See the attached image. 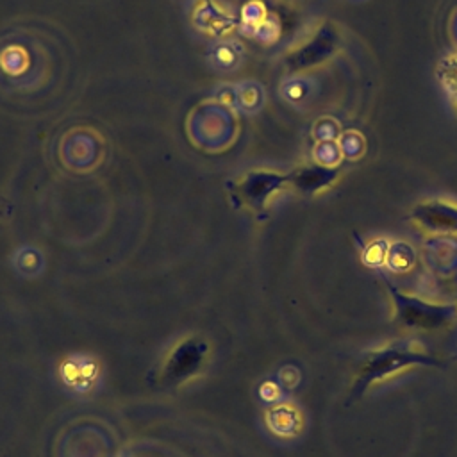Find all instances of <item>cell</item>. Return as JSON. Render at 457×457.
<instances>
[{
    "label": "cell",
    "mask_w": 457,
    "mask_h": 457,
    "mask_svg": "<svg viewBox=\"0 0 457 457\" xmlns=\"http://www.w3.org/2000/svg\"><path fill=\"white\" fill-rule=\"evenodd\" d=\"M343 46V36L332 21H323L316 32L284 55V68L289 75L312 70L330 61Z\"/></svg>",
    "instance_id": "3"
},
{
    "label": "cell",
    "mask_w": 457,
    "mask_h": 457,
    "mask_svg": "<svg viewBox=\"0 0 457 457\" xmlns=\"http://www.w3.org/2000/svg\"><path fill=\"white\" fill-rule=\"evenodd\" d=\"M387 250H389V246L384 241H375L364 252V261L373 266L384 264L387 261Z\"/></svg>",
    "instance_id": "13"
},
{
    "label": "cell",
    "mask_w": 457,
    "mask_h": 457,
    "mask_svg": "<svg viewBox=\"0 0 457 457\" xmlns=\"http://www.w3.org/2000/svg\"><path fill=\"white\" fill-rule=\"evenodd\" d=\"M339 134V125L330 118H323L314 125L316 141H337Z\"/></svg>",
    "instance_id": "12"
},
{
    "label": "cell",
    "mask_w": 457,
    "mask_h": 457,
    "mask_svg": "<svg viewBox=\"0 0 457 457\" xmlns=\"http://www.w3.org/2000/svg\"><path fill=\"white\" fill-rule=\"evenodd\" d=\"M436 77L457 111V50L446 54L436 68Z\"/></svg>",
    "instance_id": "9"
},
{
    "label": "cell",
    "mask_w": 457,
    "mask_h": 457,
    "mask_svg": "<svg viewBox=\"0 0 457 457\" xmlns=\"http://www.w3.org/2000/svg\"><path fill=\"white\" fill-rule=\"evenodd\" d=\"M412 366L445 368L446 362L439 355L425 350L420 345V341H414V339L391 341L380 348L368 352L359 361V366L355 370V377L350 386L348 402L359 400L370 386L387 380Z\"/></svg>",
    "instance_id": "1"
},
{
    "label": "cell",
    "mask_w": 457,
    "mask_h": 457,
    "mask_svg": "<svg viewBox=\"0 0 457 457\" xmlns=\"http://www.w3.org/2000/svg\"><path fill=\"white\" fill-rule=\"evenodd\" d=\"M286 187H289L287 173H278L273 170H252L236 180L232 186V198L237 205H246L248 209L262 214L271 196Z\"/></svg>",
    "instance_id": "4"
},
{
    "label": "cell",
    "mask_w": 457,
    "mask_h": 457,
    "mask_svg": "<svg viewBox=\"0 0 457 457\" xmlns=\"http://www.w3.org/2000/svg\"><path fill=\"white\" fill-rule=\"evenodd\" d=\"M268 425L280 436H295L302 430V414L293 405L282 403L268 412Z\"/></svg>",
    "instance_id": "8"
},
{
    "label": "cell",
    "mask_w": 457,
    "mask_h": 457,
    "mask_svg": "<svg viewBox=\"0 0 457 457\" xmlns=\"http://www.w3.org/2000/svg\"><path fill=\"white\" fill-rule=\"evenodd\" d=\"M382 280L391 295L393 316L398 325L412 330L437 332L457 321V302H428L403 293L386 275H382Z\"/></svg>",
    "instance_id": "2"
},
{
    "label": "cell",
    "mask_w": 457,
    "mask_h": 457,
    "mask_svg": "<svg viewBox=\"0 0 457 457\" xmlns=\"http://www.w3.org/2000/svg\"><path fill=\"white\" fill-rule=\"evenodd\" d=\"M312 154L316 157V162L325 166H339V161L343 159L337 141H316Z\"/></svg>",
    "instance_id": "11"
},
{
    "label": "cell",
    "mask_w": 457,
    "mask_h": 457,
    "mask_svg": "<svg viewBox=\"0 0 457 457\" xmlns=\"http://www.w3.org/2000/svg\"><path fill=\"white\" fill-rule=\"evenodd\" d=\"M409 220L432 236H457V204L443 198L418 202Z\"/></svg>",
    "instance_id": "5"
},
{
    "label": "cell",
    "mask_w": 457,
    "mask_h": 457,
    "mask_svg": "<svg viewBox=\"0 0 457 457\" xmlns=\"http://www.w3.org/2000/svg\"><path fill=\"white\" fill-rule=\"evenodd\" d=\"M287 177L289 187L296 189L302 195L314 196L334 186L341 177V170L339 166H325L314 161L296 166L295 170L287 171Z\"/></svg>",
    "instance_id": "6"
},
{
    "label": "cell",
    "mask_w": 457,
    "mask_h": 457,
    "mask_svg": "<svg viewBox=\"0 0 457 457\" xmlns=\"http://www.w3.org/2000/svg\"><path fill=\"white\" fill-rule=\"evenodd\" d=\"M337 143H339L343 157H346V159H359L364 152V137L357 130L341 132L337 137Z\"/></svg>",
    "instance_id": "10"
},
{
    "label": "cell",
    "mask_w": 457,
    "mask_h": 457,
    "mask_svg": "<svg viewBox=\"0 0 457 457\" xmlns=\"http://www.w3.org/2000/svg\"><path fill=\"white\" fill-rule=\"evenodd\" d=\"M204 345L187 341L184 345H180L175 353L171 355L168 366H166V373L173 378V380H182L186 377H189L191 373H195L204 359Z\"/></svg>",
    "instance_id": "7"
}]
</instances>
